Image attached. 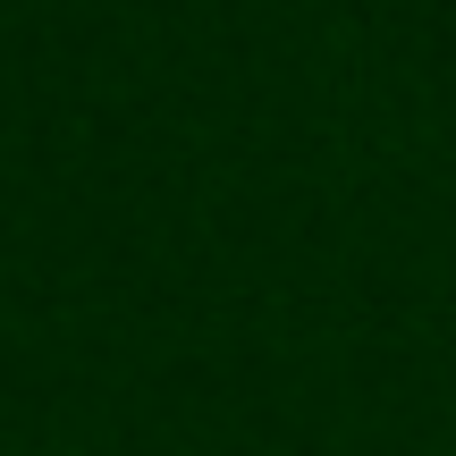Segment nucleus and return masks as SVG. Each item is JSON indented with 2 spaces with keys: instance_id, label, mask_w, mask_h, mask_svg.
Returning a JSON list of instances; mask_svg holds the SVG:
<instances>
[]
</instances>
